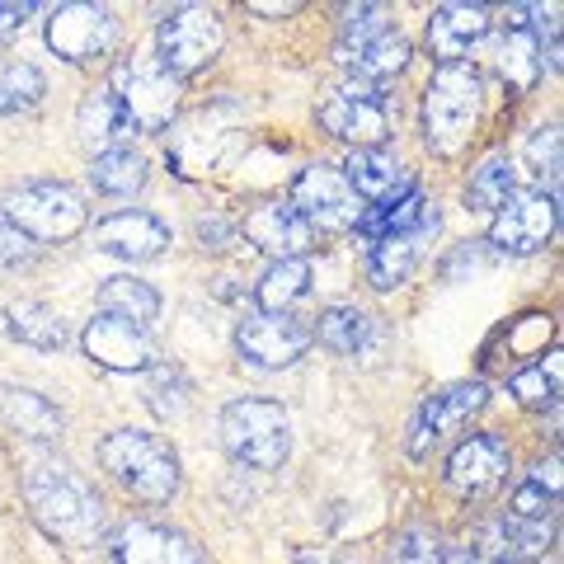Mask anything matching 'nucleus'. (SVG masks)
I'll return each instance as SVG.
<instances>
[{"instance_id": "obj_1", "label": "nucleus", "mask_w": 564, "mask_h": 564, "mask_svg": "<svg viewBox=\"0 0 564 564\" xmlns=\"http://www.w3.org/2000/svg\"><path fill=\"white\" fill-rule=\"evenodd\" d=\"M480 109H485V85L480 70L466 62L437 66L429 90H423V141L433 155H462L470 147L475 128H480Z\"/></svg>"}, {"instance_id": "obj_2", "label": "nucleus", "mask_w": 564, "mask_h": 564, "mask_svg": "<svg viewBox=\"0 0 564 564\" xmlns=\"http://www.w3.org/2000/svg\"><path fill=\"white\" fill-rule=\"evenodd\" d=\"M33 518H39L52 536H62L70 545H90L104 532V503L99 494L80 480L62 462H33L24 475Z\"/></svg>"}, {"instance_id": "obj_3", "label": "nucleus", "mask_w": 564, "mask_h": 564, "mask_svg": "<svg viewBox=\"0 0 564 564\" xmlns=\"http://www.w3.org/2000/svg\"><path fill=\"white\" fill-rule=\"evenodd\" d=\"M99 466L141 503H170L180 494V456L147 429H118L99 443Z\"/></svg>"}, {"instance_id": "obj_4", "label": "nucleus", "mask_w": 564, "mask_h": 564, "mask_svg": "<svg viewBox=\"0 0 564 564\" xmlns=\"http://www.w3.org/2000/svg\"><path fill=\"white\" fill-rule=\"evenodd\" d=\"M221 447L236 466L278 470L292 456V419L278 400H231L221 410Z\"/></svg>"}, {"instance_id": "obj_5", "label": "nucleus", "mask_w": 564, "mask_h": 564, "mask_svg": "<svg viewBox=\"0 0 564 564\" xmlns=\"http://www.w3.org/2000/svg\"><path fill=\"white\" fill-rule=\"evenodd\" d=\"M0 221H10L14 231L33 245H62L85 231L90 207H85V198L70 184H24V188L6 193Z\"/></svg>"}, {"instance_id": "obj_6", "label": "nucleus", "mask_w": 564, "mask_h": 564, "mask_svg": "<svg viewBox=\"0 0 564 564\" xmlns=\"http://www.w3.org/2000/svg\"><path fill=\"white\" fill-rule=\"evenodd\" d=\"M109 90L122 104V113H128V122L137 132H165L174 122V113H180L184 80L170 76L155 52H141V57H128V62L113 66Z\"/></svg>"}, {"instance_id": "obj_7", "label": "nucleus", "mask_w": 564, "mask_h": 564, "mask_svg": "<svg viewBox=\"0 0 564 564\" xmlns=\"http://www.w3.org/2000/svg\"><path fill=\"white\" fill-rule=\"evenodd\" d=\"M221 43H226V29H221V14L207 10V6H184V10H170L161 29H155V57L170 76H198L203 66H212L221 57Z\"/></svg>"}, {"instance_id": "obj_8", "label": "nucleus", "mask_w": 564, "mask_h": 564, "mask_svg": "<svg viewBox=\"0 0 564 564\" xmlns=\"http://www.w3.org/2000/svg\"><path fill=\"white\" fill-rule=\"evenodd\" d=\"M288 203L302 212L311 231H358L362 221V198L352 193V184L344 180L339 165H306L302 174L292 180Z\"/></svg>"}, {"instance_id": "obj_9", "label": "nucleus", "mask_w": 564, "mask_h": 564, "mask_svg": "<svg viewBox=\"0 0 564 564\" xmlns=\"http://www.w3.org/2000/svg\"><path fill=\"white\" fill-rule=\"evenodd\" d=\"M321 122L329 137L348 141L352 151H377L386 137H391V109L377 85H362V80H348L339 85L325 104H321Z\"/></svg>"}, {"instance_id": "obj_10", "label": "nucleus", "mask_w": 564, "mask_h": 564, "mask_svg": "<svg viewBox=\"0 0 564 564\" xmlns=\"http://www.w3.org/2000/svg\"><path fill=\"white\" fill-rule=\"evenodd\" d=\"M118 14L104 6H80L76 0V6H57L47 14V47L76 66L104 62L118 47Z\"/></svg>"}, {"instance_id": "obj_11", "label": "nucleus", "mask_w": 564, "mask_h": 564, "mask_svg": "<svg viewBox=\"0 0 564 564\" xmlns=\"http://www.w3.org/2000/svg\"><path fill=\"white\" fill-rule=\"evenodd\" d=\"M315 344V329L302 315H269L254 311L236 325V352L240 362L259 367V372H278V367H292L302 352Z\"/></svg>"}, {"instance_id": "obj_12", "label": "nucleus", "mask_w": 564, "mask_h": 564, "mask_svg": "<svg viewBox=\"0 0 564 564\" xmlns=\"http://www.w3.org/2000/svg\"><path fill=\"white\" fill-rule=\"evenodd\" d=\"M560 226V203L555 193L545 188H527V193H513L499 212H494V226H489V245L499 254H536L551 245Z\"/></svg>"}, {"instance_id": "obj_13", "label": "nucleus", "mask_w": 564, "mask_h": 564, "mask_svg": "<svg viewBox=\"0 0 564 564\" xmlns=\"http://www.w3.org/2000/svg\"><path fill=\"white\" fill-rule=\"evenodd\" d=\"M485 400H489L485 381H456V386L433 391L410 423V456H429L437 443H447L456 429H466V423L485 410Z\"/></svg>"}, {"instance_id": "obj_14", "label": "nucleus", "mask_w": 564, "mask_h": 564, "mask_svg": "<svg viewBox=\"0 0 564 564\" xmlns=\"http://www.w3.org/2000/svg\"><path fill=\"white\" fill-rule=\"evenodd\" d=\"M80 348L95 367H104V372H151L155 367L151 329L118 321V315H95L80 334Z\"/></svg>"}, {"instance_id": "obj_15", "label": "nucleus", "mask_w": 564, "mask_h": 564, "mask_svg": "<svg viewBox=\"0 0 564 564\" xmlns=\"http://www.w3.org/2000/svg\"><path fill=\"white\" fill-rule=\"evenodd\" d=\"M113 564H207L198 541L165 522H122L113 541Z\"/></svg>"}, {"instance_id": "obj_16", "label": "nucleus", "mask_w": 564, "mask_h": 564, "mask_svg": "<svg viewBox=\"0 0 564 564\" xmlns=\"http://www.w3.org/2000/svg\"><path fill=\"white\" fill-rule=\"evenodd\" d=\"M508 466H513V456H508L503 437L470 433L466 443L447 456V485H452V494H462V499H489V494L508 480Z\"/></svg>"}, {"instance_id": "obj_17", "label": "nucleus", "mask_w": 564, "mask_h": 564, "mask_svg": "<svg viewBox=\"0 0 564 564\" xmlns=\"http://www.w3.org/2000/svg\"><path fill=\"white\" fill-rule=\"evenodd\" d=\"M170 226L155 217V212H141V207H122L109 212L104 221H95V245L113 259H128V263H151L170 250Z\"/></svg>"}, {"instance_id": "obj_18", "label": "nucleus", "mask_w": 564, "mask_h": 564, "mask_svg": "<svg viewBox=\"0 0 564 564\" xmlns=\"http://www.w3.org/2000/svg\"><path fill=\"white\" fill-rule=\"evenodd\" d=\"M437 226H443V212H437V203H433L429 217H423L419 226H410V231H395V236H381L372 245L367 278H372L377 292H395V288H404V282L414 278L423 254H429V240L437 236Z\"/></svg>"}, {"instance_id": "obj_19", "label": "nucleus", "mask_w": 564, "mask_h": 564, "mask_svg": "<svg viewBox=\"0 0 564 564\" xmlns=\"http://www.w3.org/2000/svg\"><path fill=\"white\" fill-rule=\"evenodd\" d=\"M240 231H245V240H250L259 254H269L273 263L278 259H306L311 240H315L306 217L292 203H282V198L250 207V212H245V221H240Z\"/></svg>"}, {"instance_id": "obj_20", "label": "nucleus", "mask_w": 564, "mask_h": 564, "mask_svg": "<svg viewBox=\"0 0 564 564\" xmlns=\"http://www.w3.org/2000/svg\"><path fill=\"white\" fill-rule=\"evenodd\" d=\"M344 180L352 184V193L362 198V207L372 203V207H381V203H400L404 193H414V174L404 170L391 151H352L348 155V165H344Z\"/></svg>"}, {"instance_id": "obj_21", "label": "nucleus", "mask_w": 564, "mask_h": 564, "mask_svg": "<svg viewBox=\"0 0 564 564\" xmlns=\"http://www.w3.org/2000/svg\"><path fill=\"white\" fill-rule=\"evenodd\" d=\"M489 33V10L485 6H437L429 20V47L443 66L462 62L466 52Z\"/></svg>"}, {"instance_id": "obj_22", "label": "nucleus", "mask_w": 564, "mask_h": 564, "mask_svg": "<svg viewBox=\"0 0 564 564\" xmlns=\"http://www.w3.org/2000/svg\"><path fill=\"white\" fill-rule=\"evenodd\" d=\"M76 132L95 155H104V151L128 147V137L137 128L128 122V113H122V104L113 99V90H90L80 99V109H76Z\"/></svg>"}, {"instance_id": "obj_23", "label": "nucleus", "mask_w": 564, "mask_h": 564, "mask_svg": "<svg viewBox=\"0 0 564 564\" xmlns=\"http://www.w3.org/2000/svg\"><path fill=\"white\" fill-rule=\"evenodd\" d=\"M311 329L329 352H344V358H367V352L381 344L377 315H367L358 306H329L321 315V325H311Z\"/></svg>"}, {"instance_id": "obj_24", "label": "nucleus", "mask_w": 564, "mask_h": 564, "mask_svg": "<svg viewBox=\"0 0 564 564\" xmlns=\"http://www.w3.org/2000/svg\"><path fill=\"white\" fill-rule=\"evenodd\" d=\"M306 292H311V263L306 259H278L254 282V302L269 315H292L296 302H306Z\"/></svg>"}, {"instance_id": "obj_25", "label": "nucleus", "mask_w": 564, "mask_h": 564, "mask_svg": "<svg viewBox=\"0 0 564 564\" xmlns=\"http://www.w3.org/2000/svg\"><path fill=\"white\" fill-rule=\"evenodd\" d=\"M339 62H344L362 85L391 80V76H400V70L410 66V39H404L400 29H386V33H377L372 43H362L358 52H348V57H339Z\"/></svg>"}, {"instance_id": "obj_26", "label": "nucleus", "mask_w": 564, "mask_h": 564, "mask_svg": "<svg viewBox=\"0 0 564 564\" xmlns=\"http://www.w3.org/2000/svg\"><path fill=\"white\" fill-rule=\"evenodd\" d=\"M99 315H118V321H132L141 329H151L155 315H161V292L141 278L118 273L99 288Z\"/></svg>"}, {"instance_id": "obj_27", "label": "nucleus", "mask_w": 564, "mask_h": 564, "mask_svg": "<svg viewBox=\"0 0 564 564\" xmlns=\"http://www.w3.org/2000/svg\"><path fill=\"white\" fill-rule=\"evenodd\" d=\"M513 193H518V161L508 151H489L485 161L470 170L466 207L470 212H499Z\"/></svg>"}, {"instance_id": "obj_28", "label": "nucleus", "mask_w": 564, "mask_h": 564, "mask_svg": "<svg viewBox=\"0 0 564 564\" xmlns=\"http://www.w3.org/2000/svg\"><path fill=\"white\" fill-rule=\"evenodd\" d=\"M6 329H10V339H20V344L39 348V352H57L70 339L66 321L52 306H43V302H14V306H6Z\"/></svg>"}, {"instance_id": "obj_29", "label": "nucleus", "mask_w": 564, "mask_h": 564, "mask_svg": "<svg viewBox=\"0 0 564 564\" xmlns=\"http://www.w3.org/2000/svg\"><path fill=\"white\" fill-rule=\"evenodd\" d=\"M147 155L132 151V147H118V151H104L95 155L90 165V184L104 193V198H137L147 188Z\"/></svg>"}, {"instance_id": "obj_30", "label": "nucleus", "mask_w": 564, "mask_h": 564, "mask_svg": "<svg viewBox=\"0 0 564 564\" xmlns=\"http://www.w3.org/2000/svg\"><path fill=\"white\" fill-rule=\"evenodd\" d=\"M0 410L29 437H57L62 433V410L47 395L29 391V386H0Z\"/></svg>"}, {"instance_id": "obj_31", "label": "nucleus", "mask_w": 564, "mask_h": 564, "mask_svg": "<svg viewBox=\"0 0 564 564\" xmlns=\"http://www.w3.org/2000/svg\"><path fill=\"white\" fill-rule=\"evenodd\" d=\"M43 95H47V80L39 66H29V62L0 66V113H29L43 104Z\"/></svg>"}, {"instance_id": "obj_32", "label": "nucleus", "mask_w": 564, "mask_h": 564, "mask_svg": "<svg viewBox=\"0 0 564 564\" xmlns=\"http://www.w3.org/2000/svg\"><path fill=\"white\" fill-rule=\"evenodd\" d=\"M560 372H564L560 352H545V362L522 367V372L508 381V395L527 404V410H545V404H555V395H560Z\"/></svg>"}, {"instance_id": "obj_33", "label": "nucleus", "mask_w": 564, "mask_h": 564, "mask_svg": "<svg viewBox=\"0 0 564 564\" xmlns=\"http://www.w3.org/2000/svg\"><path fill=\"white\" fill-rule=\"evenodd\" d=\"M499 70L513 90H532L536 76H541V52H536V39L532 29H508V43L499 52Z\"/></svg>"}, {"instance_id": "obj_34", "label": "nucleus", "mask_w": 564, "mask_h": 564, "mask_svg": "<svg viewBox=\"0 0 564 564\" xmlns=\"http://www.w3.org/2000/svg\"><path fill=\"white\" fill-rule=\"evenodd\" d=\"M386 564H443V541H437L429 527H410L391 541Z\"/></svg>"}, {"instance_id": "obj_35", "label": "nucleus", "mask_w": 564, "mask_h": 564, "mask_svg": "<svg viewBox=\"0 0 564 564\" xmlns=\"http://www.w3.org/2000/svg\"><path fill=\"white\" fill-rule=\"evenodd\" d=\"M391 24H386V10L381 6H352L344 10V39H339V57H348V52H358L362 43H372L377 33H386Z\"/></svg>"}, {"instance_id": "obj_36", "label": "nucleus", "mask_w": 564, "mask_h": 564, "mask_svg": "<svg viewBox=\"0 0 564 564\" xmlns=\"http://www.w3.org/2000/svg\"><path fill=\"white\" fill-rule=\"evenodd\" d=\"M184 404H188L184 372H180V367H155V377H151V410L161 419H180Z\"/></svg>"}, {"instance_id": "obj_37", "label": "nucleus", "mask_w": 564, "mask_h": 564, "mask_svg": "<svg viewBox=\"0 0 564 564\" xmlns=\"http://www.w3.org/2000/svg\"><path fill=\"white\" fill-rule=\"evenodd\" d=\"M555 503H560V494H551V489L536 485V480H527V485L513 494V503H508V518H518V522H541V518H555Z\"/></svg>"}, {"instance_id": "obj_38", "label": "nucleus", "mask_w": 564, "mask_h": 564, "mask_svg": "<svg viewBox=\"0 0 564 564\" xmlns=\"http://www.w3.org/2000/svg\"><path fill=\"white\" fill-rule=\"evenodd\" d=\"M527 155H532V174H536V180H545V174L555 180V170H560V132L541 128L532 137V151H527Z\"/></svg>"}, {"instance_id": "obj_39", "label": "nucleus", "mask_w": 564, "mask_h": 564, "mask_svg": "<svg viewBox=\"0 0 564 564\" xmlns=\"http://www.w3.org/2000/svg\"><path fill=\"white\" fill-rule=\"evenodd\" d=\"M24 259H33V240H24L10 221H0V263L10 269V263H24Z\"/></svg>"}, {"instance_id": "obj_40", "label": "nucleus", "mask_w": 564, "mask_h": 564, "mask_svg": "<svg viewBox=\"0 0 564 564\" xmlns=\"http://www.w3.org/2000/svg\"><path fill=\"white\" fill-rule=\"evenodd\" d=\"M193 231H198L203 250H221V245L236 236V226H231V221H221V217H203L198 226H193Z\"/></svg>"}, {"instance_id": "obj_41", "label": "nucleus", "mask_w": 564, "mask_h": 564, "mask_svg": "<svg viewBox=\"0 0 564 564\" xmlns=\"http://www.w3.org/2000/svg\"><path fill=\"white\" fill-rule=\"evenodd\" d=\"M24 20H29V6H0V47L24 29Z\"/></svg>"}, {"instance_id": "obj_42", "label": "nucleus", "mask_w": 564, "mask_h": 564, "mask_svg": "<svg viewBox=\"0 0 564 564\" xmlns=\"http://www.w3.org/2000/svg\"><path fill=\"white\" fill-rule=\"evenodd\" d=\"M250 10H254V14H273V20H278V14H296L302 6H292V0H288V6H263V0H254Z\"/></svg>"}, {"instance_id": "obj_43", "label": "nucleus", "mask_w": 564, "mask_h": 564, "mask_svg": "<svg viewBox=\"0 0 564 564\" xmlns=\"http://www.w3.org/2000/svg\"><path fill=\"white\" fill-rule=\"evenodd\" d=\"M443 564H475V551L462 545V551H443Z\"/></svg>"}, {"instance_id": "obj_44", "label": "nucleus", "mask_w": 564, "mask_h": 564, "mask_svg": "<svg viewBox=\"0 0 564 564\" xmlns=\"http://www.w3.org/2000/svg\"><path fill=\"white\" fill-rule=\"evenodd\" d=\"M489 564H522V560H513V555H494Z\"/></svg>"}, {"instance_id": "obj_45", "label": "nucleus", "mask_w": 564, "mask_h": 564, "mask_svg": "<svg viewBox=\"0 0 564 564\" xmlns=\"http://www.w3.org/2000/svg\"><path fill=\"white\" fill-rule=\"evenodd\" d=\"M296 564H321V560H296Z\"/></svg>"}]
</instances>
